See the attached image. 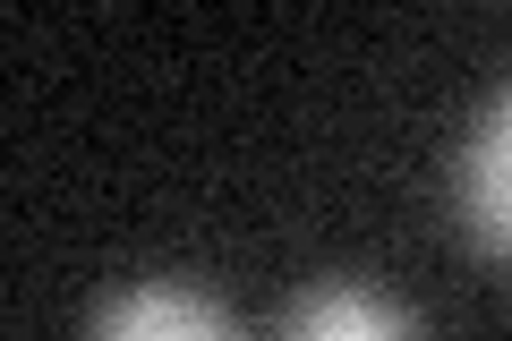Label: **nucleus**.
<instances>
[{
  "label": "nucleus",
  "mask_w": 512,
  "mask_h": 341,
  "mask_svg": "<svg viewBox=\"0 0 512 341\" xmlns=\"http://www.w3.org/2000/svg\"><path fill=\"white\" fill-rule=\"evenodd\" d=\"M461 205H470V231L487 239L495 256H512V94L487 111V128L470 137V162H461Z\"/></svg>",
  "instance_id": "f03ea898"
},
{
  "label": "nucleus",
  "mask_w": 512,
  "mask_h": 341,
  "mask_svg": "<svg viewBox=\"0 0 512 341\" xmlns=\"http://www.w3.org/2000/svg\"><path fill=\"white\" fill-rule=\"evenodd\" d=\"M282 341H419V333H410V316L393 299H376L359 282H325L291 307V333Z\"/></svg>",
  "instance_id": "7ed1b4c3"
},
{
  "label": "nucleus",
  "mask_w": 512,
  "mask_h": 341,
  "mask_svg": "<svg viewBox=\"0 0 512 341\" xmlns=\"http://www.w3.org/2000/svg\"><path fill=\"white\" fill-rule=\"evenodd\" d=\"M86 341H239V333H231V316H222L205 290H188V282H137V290H120V299L94 316Z\"/></svg>",
  "instance_id": "f257e3e1"
}]
</instances>
